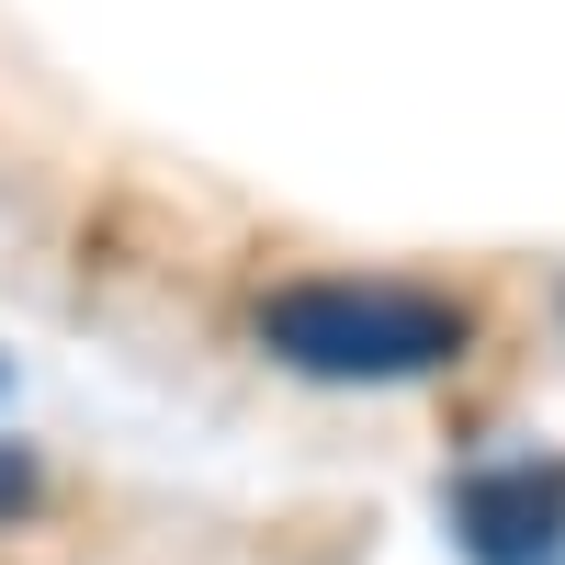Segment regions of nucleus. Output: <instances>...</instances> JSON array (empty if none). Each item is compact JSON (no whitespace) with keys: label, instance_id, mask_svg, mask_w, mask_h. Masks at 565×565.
<instances>
[{"label":"nucleus","instance_id":"nucleus-3","mask_svg":"<svg viewBox=\"0 0 565 565\" xmlns=\"http://www.w3.org/2000/svg\"><path fill=\"white\" fill-rule=\"evenodd\" d=\"M23 509H34V452L0 441V521H23Z\"/></svg>","mask_w":565,"mask_h":565},{"label":"nucleus","instance_id":"nucleus-1","mask_svg":"<svg viewBox=\"0 0 565 565\" xmlns=\"http://www.w3.org/2000/svg\"><path fill=\"white\" fill-rule=\"evenodd\" d=\"M260 351L306 385H430L476 351V317L430 282H282L260 295Z\"/></svg>","mask_w":565,"mask_h":565},{"label":"nucleus","instance_id":"nucleus-2","mask_svg":"<svg viewBox=\"0 0 565 565\" xmlns=\"http://www.w3.org/2000/svg\"><path fill=\"white\" fill-rule=\"evenodd\" d=\"M441 509H452L463 565H565V463H543V452L463 463Z\"/></svg>","mask_w":565,"mask_h":565}]
</instances>
